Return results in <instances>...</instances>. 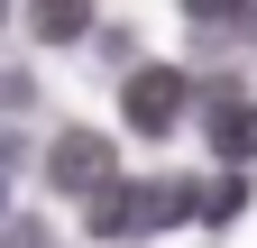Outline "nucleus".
I'll list each match as a JSON object with an SVG mask.
<instances>
[{
  "label": "nucleus",
  "instance_id": "nucleus-5",
  "mask_svg": "<svg viewBox=\"0 0 257 248\" xmlns=\"http://www.w3.org/2000/svg\"><path fill=\"white\" fill-rule=\"evenodd\" d=\"M239 211H248V184H239V175H220V184H202V193H193V221H211V230H230Z\"/></svg>",
  "mask_w": 257,
  "mask_h": 248
},
{
  "label": "nucleus",
  "instance_id": "nucleus-4",
  "mask_svg": "<svg viewBox=\"0 0 257 248\" xmlns=\"http://www.w3.org/2000/svg\"><path fill=\"white\" fill-rule=\"evenodd\" d=\"M211 147H220V166H248L257 157V101H230L220 92L211 101Z\"/></svg>",
  "mask_w": 257,
  "mask_h": 248
},
{
  "label": "nucleus",
  "instance_id": "nucleus-8",
  "mask_svg": "<svg viewBox=\"0 0 257 248\" xmlns=\"http://www.w3.org/2000/svg\"><path fill=\"white\" fill-rule=\"evenodd\" d=\"M10 175H19V138H0V193H10Z\"/></svg>",
  "mask_w": 257,
  "mask_h": 248
},
{
  "label": "nucleus",
  "instance_id": "nucleus-6",
  "mask_svg": "<svg viewBox=\"0 0 257 248\" xmlns=\"http://www.w3.org/2000/svg\"><path fill=\"white\" fill-rule=\"evenodd\" d=\"M28 28H37V37H55V46H64V37H83V10H28Z\"/></svg>",
  "mask_w": 257,
  "mask_h": 248
},
{
  "label": "nucleus",
  "instance_id": "nucleus-3",
  "mask_svg": "<svg viewBox=\"0 0 257 248\" xmlns=\"http://www.w3.org/2000/svg\"><path fill=\"white\" fill-rule=\"evenodd\" d=\"M46 175L64 184V193H101V184H119V175H110V138H92V129H74V138H55V157H46Z\"/></svg>",
  "mask_w": 257,
  "mask_h": 248
},
{
  "label": "nucleus",
  "instance_id": "nucleus-7",
  "mask_svg": "<svg viewBox=\"0 0 257 248\" xmlns=\"http://www.w3.org/2000/svg\"><path fill=\"white\" fill-rule=\"evenodd\" d=\"M0 248H46V230H37V221H10V230H0Z\"/></svg>",
  "mask_w": 257,
  "mask_h": 248
},
{
  "label": "nucleus",
  "instance_id": "nucleus-2",
  "mask_svg": "<svg viewBox=\"0 0 257 248\" xmlns=\"http://www.w3.org/2000/svg\"><path fill=\"white\" fill-rule=\"evenodd\" d=\"M119 110H128V129L166 138L175 110H184V74H175V65H138V74H128V92H119Z\"/></svg>",
  "mask_w": 257,
  "mask_h": 248
},
{
  "label": "nucleus",
  "instance_id": "nucleus-1",
  "mask_svg": "<svg viewBox=\"0 0 257 248\" xmlns=\"http://www.w3.org/2000/svg\"><path fill=\"white\" fill-rule=\"evenodd\" d=\"M184 211H193V184L184 175H147V184H101L83 221L101 230V239H147V230L184 221Z\"/></svg>",
  "mask_w": 257,
  "mask_h": 248
}]
</instances>
